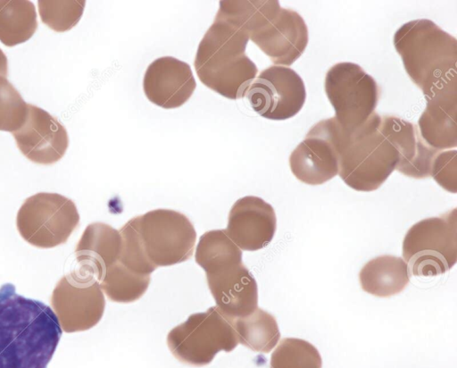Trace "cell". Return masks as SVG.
Returning a JSON list of instances; mask_svg holds the SVG:
<instances>
[{
	"mask_svg": "<svg viewBox=\"0 0 457 368\" xmlns=\"http://www.w3.org/2000/svg\"><path fill=\"white\" fill-rule=\"evenodd\" d=\"M149 263L156 269L189 259L196 232L189 219L170 209H155L131 219Z\"/></svg>",
	"mask_w": 457,
	"mask_h": 368,
	"instance_id": "52a82bcc",
	"label": "cell"
},
{
	"mask_svg": "<svg viewBox=\"0 0 457 368\" xmlns=\"http://www.w3.org/2000/svg\"><path fill=\"white\" fill-rule=\"evenodd\" d=\"M195 87L190 66L172 56L160 57L152 62L143 79V90L147 99L164 109L184 105Z\"/></svg>",
	"mask_w": 457,
	"mask_h": 368,
	"instance_id": "2e32d148",
	"label": "cell"
},
{
	"mask_svg": "<svg viewBox=\"0 0 457 368\" xmlns=\"http://www.w3.org/2000/svg\"><path fill=\"white\" fill-rule=\"evenodd\" d=\"M51 306L62 330L71 333L96 326L104 314L105 300L96 277L77 266L56 284Z\"/></svg>",
	"mask_w": 457,
	"mask_h": 368,
	"instance_id": "30bf717a",
	"label": "cell"
},
{
	"mask_svg": "<svg viewBox=\"0 0 457 368\" xmlns=\"http://www.w3.org/2000/svg\"><path fill=\"white\" fill-rule=\"evenodd\" d=\"M205 273L216 306L230 322L252 314L258 307L257 283L243 263Z\"/></svg>",
	"mask_w": 457,
	"mask_h": 368,
	"instance_id": "5bb4252c",
	"label": "cell"
},
{
	"mask_svg": "<svg viewBox=\"0 0 457 368\" xmlns=\"http://www.w3.org/2000/svg\"><path fill=\"white\" fill-rule=\"evenodd\" d=\"M250 40L274 65L289 67L307 47L308 28L297 12L281 7L270 22L250 36Z\"/></svg>",
	"mask_w": 457,
	"mask_h": 368,
	"instance_id": "4fadbf2b",
	"label": "cell"
},
{
	"mask_svg": "<svg viewBox=\"0 0 457 368\" xmlns=\"http://www.w3.org/2000/svg\"><path fill=\"white\" fill-rule=\"evenodd\" d=\"M150 283V275L137 273L119 261L111 265L99 280L107 297L117 303H131L139 299Z\"/></svg>",
	"mask_w": 457,
	"mask_h": 368,
	"instance_id": "d4e9b609",
	"label": "cell"
},
{
	"mask_svg": "<svg viewBox=\"0 0 457 368\" xmlns=\"http://www.w3.org/2000/svg\"><path fill=\"white\" fill-rule=\"evenodd\" d=\"M324 89L337 122L347 130L364 124L375 113L379 88L374 78L351 62L334 64L325 76Z\"/></svg>",
	"mask_w": 457,
	"mask_h": 368,
	"instance_id": "9c48e42d",
	"label": "cell"
},
{
	"mask_svg": "<svg viewBox=\"0 0 457 368\" xmlns=\"http://www.w3.org/2000/svg\"><path fill=\"white\" fill-rule=\"evenodd\" d=\"M403 257L414 276H436L452 269L457 261L456 208L412 225L403 238Z\"/></svg>",
	"mask_w": 457,
	"mask_h": 368,
	"instance_id": "5b68a950",
	"label": "cell"
},
{
	"mask_svg": "<svg viewBox=\"0 0 457 368\" xmlns=\"http://www.w3.org/2000/svg\"><path fill=\"white\" fill-rule=\"evenodd\" d=\"M252 109L275 121L294 117L303 108L306 89L301 76L286 66L272 65L259 73L245 93Z\"/></svg>",
	"mask_w": 457,
	"mask_h": 368,
	"instance_id": "8fae6325",
	"label": "cell"
},
{
	"mask_svg": "<svg viewBox=\"0 0 457 368\" xmlns=\"http://www.w3.org/2000/svg\"><path fill=\"white\" fill-rule=\"evenodd\" d=\"M381 116L376 112L361 126L347 130L335 117L314 124L307 135L329 141L338 154V174L357 191L378 189L396 169L399 154L378 131Z\"/></svg>",
	"mask_w": 457,
	"mask_h": 368,
	"instance_id": "7a4b0ae2",
	"label": "cell"
},
{
	"mask_svg": "<svg viewBox=\"0 0 457 368\" xmlns=\"http://www.w3.org/2000/svg\"><path fill=\"white\" fill-rule=\"evenodd\" d=\"M280 8L276 0H225L220 2L215 17L241 29L250 38L270 22Z\"/></svg>",
	"mask_w": 457,
	"mask_h": 368,
	"instance_id": "7402d4cb",
	"label": "cell"
},
{
	"mask_svg": "<svg viewBox=\"0 0 457 368\" xmlns=\"http://www.w3.org/2000/svg\"><path fill=\"white\" fill-rule=\"evenodd\" d=\"M238 343L231 322L217 306L188 316L167 336L171 354L181 363L193 366L209 364L220 351H232Z\"/></svg>",
	"mask_w": 457,
	"mask_h": 368,
	"instance_id": "8992f818",
	"label": "cell"
},
{
	"mask_svg": "<svg viewBox=\"0 0 457 368\" xmlns=\"http://www.w3.org/2000/svg\"><path fill=\"white\" fill-rule=\"evenodd\" d=\"M249 35L214 18L199 43L194 66L200 81L228 99H238L257 76L255 63L245 54Z\"/></svg>",
	"mask_w": 457,
	"mask_h": 368,
	"instance_id": "3957f363",
	"label": "cell"
},
{
	"mask_svg": "<svg viewBox=\"0 0 457 368\" xmlns=\"http://www.w3.org/2000/svg\"><path fill=\"white\" fill-rule=\"evenodd\" d=\"M28 105L17 89L0 77V130L13 133L26 120Z\"/></svg>",
	"mask_w": 457,
	"mask_h": 368,
	"instance_id": "f1b7e54d",
	"label": "cell"
},
{
	"mask_svg": "<svg viewBox=\"0 0 457 368\" xmlns=\"http://www.w3.org/2000/svg\"><path fill=\"white\" fill-rule=\"evenodd\" d=\"M12 134L22 155L38 164L58 162L69 146L65 127L46 111L30 104L25 121Z\"/></svg>",
	"mask_w": 457,
	"mask_h": 368,
	"instance_id": "7c38bea8",
	"label": "cell"
},
{
	"mask_svg": "<svg viewBox=\"0 0 457 368\" xmlns=\"http://www.w3.org/2000/svg\"><path fill=\"white\" fill-rule=\"evenodd\" d=\"M8 74V61L7 57L0 48V77H6Z\"/></svg>",
	"mask_w": 457,
	"mask_h": 368,
	"instance_id": "d6a6232c",
	"label": "cell"
},
{
	"mask_svg": "<svg viewBox=\"0 0 457 368\" xmlns=\"http://www.w3.org/2000/svg\"><path fill=\"white\" fill-rule=\"evenodd\" d=\"M195 262L208 272L221 266L242 263V252L225 230H213L201 236Z\"/></svg>",
	"mask_w": 457,
	"mask_h": 368,
	"instance_id": "484cf974",
	"label": "cell"
},
{
	"mask_svg": "<svg viewBox=\"0 0 457 368\" xmlns=\"http://www.w3.org/2000/svg\"><path fill=\"white\" fill-rule=\"evenodd\" d=\"M322 359L318 349L310 342L296 339H283L270 357V368H321Z\"/></svg>",
	"mask_w": 457,
	"mask_h": 368,
	"instance_id": "4316f807",
	"label": "cell"
},
{
	"mask_svg": "<svg viewBox=\"0 0 457 368\" xmlns=\"http://www.w3.org/2000/svg\"><path fill=\"white\" fill-rule=\"evenodd\" d=\"M411 272L403 259L385 255L364 264L359 273L363 291L379 297L402 292L410 282Z\"/></svg>",
	"mask_w": 457,
	"mask_h": 368,
	"instance_id": "ffe728a7",
	"label": "cell"
},
{
	"mask_svg": "<svg viewBox=\"0 0 457 368\" xmlns=\"http://www.w3.org/2000/svg\"><path fill=\"white\" fill-rule=\"evenodd\" d=\"M62 332L47 305L0 287V368H46Z\"/></svg>",
	"mask_w": 457,
	"mask_h": 368,
	"instance_id": "6da1fadb",
	"label": "cell"
},
{
	"mask_svg": "<svg viewBox=\"0 0 457 368\" xmlns=\"http://www.w3.org/2000/svg\"><path fill=\"white\" fill-rule=\"evenodd\" d=\"M457 99L427 102L418 121L422 139L432 148L444 151L457 146Z\"/></svg>",
	"mask_w": 457,
	"mask_h": 368,
	"instance_id": "44dd1931",
	"label": "cell"
},
{
	"mask_svg": "<svg viewBox=\"0 0 457 368\" xmlns=\"http://www.w3.org/2000/svg\"><path fill=\"white\" fill-rule=\"evenodd\" d=\"M79 224V214L74 202L57 193L41 192L28 197L16 218L21 238L39 248L66 243Z\"/></svg>",
	"mask_w": 457,
	"mask_h": 368,
	"instance_id": "ba28073f",
	"label": "cell"
},
{
	"mask_svg": "<svg viewBox=\"0 0 457 368\" xmlns=\"http://www.w3.org/2000/svg\"><path fill=\"white\" fill-rule=\"evenodd\" d=\"M289 166L298 180L320 185L338 174V154L327 139L306 135L291 153Z\"/></svg>",
	"mask_w": 457,
	"mask_h": 368,
	"instance_id": "ac0fdd59",
	"label": "cell"
},
{
	"mask_svg": "<svg viewBox=\"0 0 457 368\" xmlns=\"http://www.w3.org/2000/svg\"><path fill=\"white\" fill-rule=\"evenodd\" d=\"M120 232L108 224L94 222L84 230L75 248L78 267L101 280L105 271L119 259Z\"/></svg>",
	"mask_w": 457,
	"mask_h": 368,
	"instance_id": "d6986e66",
	"label": "cell"
},
{
	"mask_svg": "<svg viewBox=\"0 0 457 368\" xmlns=\"http://www.w3.org/2000/svg\"><path fill=\"white\" fill-rule=\"evenodd\" d=\"M238 341L254 352L269 353L275 347L280 332L275 317L262 308L231 322Z\"/></svg>",
	"mask_w": 457,
	"mask_h": 368,
	"instance_id": "cb8c5ba5",
	"label": "cell"
},
{
	"mask_svg": "<svg viewBox=\"0 0 457 368\" xmlns=\"http://www.w3.org/2000/svg\"><path fill=\"white\" fill-rule=\"evenodd\" d=\"M430 177L444 189L457 192V151L449 149L439 151L435 156Z\"/></svg>",
	"mask_w": 457,
	"mask_h": 368,
	"instance_id": "1f68e13d",
	"label": "cell"
},
{
	"mask_svg": "<svg viewBox=\"0 0 457 368\" xmlns=\"http://www.w3.org/2000/svg\"><path fill=\"white\" fill-rule=\"evenodd\" d=\"M394 46L409 78L419 88L457 63L456 38L428 19L403 24L394 35Z\"/></svg>",
	"mask_w": 457,
	"mask_h": 368,
	"instance_id": "277c9868",
	"label": "cell"
},
{
	"mask_svg": "<svg viewBox=\"0 0 457 368\" xmlns=\"http://www.w3.org/2000/svg\"><path fill=\"white\" fill-rule=\"evenodd\" d=\"M38 13L43 23L56 32L71 29L79 21L84 0H39Z\"/></svg>",
	"mask_w": 457,
	"mask_h": 368,
	"instance_id": "83f0119b",
	"label": "cell"
},
{
	"mask_svg": "<svg viewBox=\"0 0 457 368\" xmlns=\"http://www.w3.org/2000/svg\"><path fill=\"white\" fill-rule=\"evenodd\" d=\"M427 102L457 99L456 65L449 67L428 79L420 88Z\"/></svg>",
	"mask_w": 457,
	"mask_h": 368,
	"instance_id": "4dcf8cb0",
	"label": "cell"
},
{
	"mask_svg": "<svg viewBox=\"0 0 457 368\" xmlns=\"http://www.w3.org/2000/svg\"><path fill=\"white\" fill-rule=\"evenodd\" d=\"M119 232L121 236V249L118 261L137 273L150 275L155 268L147 260L131 220Z\"/></svg>",
	"mask_w": 457,
	"mask_h": 368,
	"instance_id": "f546056e",
	"label": "cell"
},
{
	"mask_svg": "<svg viewBox=\"0 0 457 368\" xmlns=\"http://www.w3.org/2000/svg\"><path fill=\"white\" fill-rule=\"evenodd\" d=\"M276 226L273 207L261 197L247 196L237 200L231 207L225 230L239 248L256 251L270 244Z\"/></svg>",
	"mask_w": 457,
	"mask_h": 368,
	"instance_id": "9a60e30c",
	"label": "cell"
},
{
	"mask_svg": "<svg viewBox=\"0 0 457 368\" xmlns=\"http://www.w3.org/2000/svg\"><path fill=\"white\" fill-rule=\"evenodd\" d=\"M37 29L34 4L28 0H0V41L12 47L29 40Z\"/></svg>",
	"mask_w": 457,
	"mask_h": 368,
	"instance_id": "603a6c76",
	"label": "cell"
},
{
	"mask_svg": "<svg viewBox=\"0 0 457 368\" xmlns=\"http://www.w3.org/2000/svg\"><path fill=\"white\" fill-rule=\"evenodd\" d=\"M378 131L399 154L396 171L414 179L430 177L432 162L439 151L422 139L415 124L396 116H383Z\"/></svg>",
	"mask_w": 457,
	"mask_h": 368,
	"instance_id": "e0dca14e",
	"label": "cell"
}]
</instances>
